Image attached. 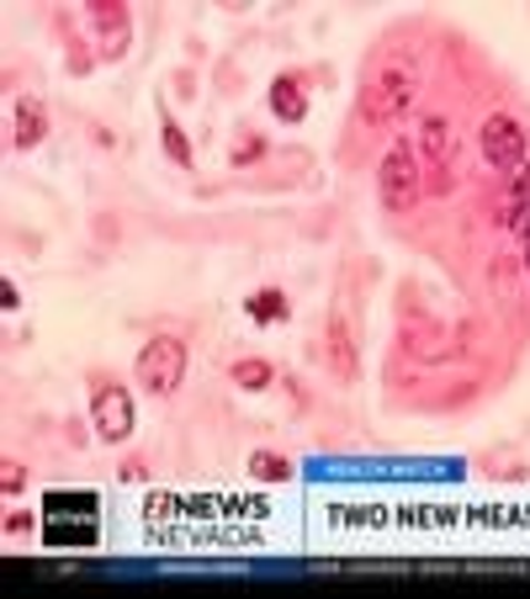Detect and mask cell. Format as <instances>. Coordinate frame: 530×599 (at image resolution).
Returning <instances> with one entry per match:
<instances>
[{"label":"cell","instance_id":"cell-12","mask_svg":"<svg viewBox=\"0 0 530 599\" xmlns=\"http://www.w3.org/2000/svg\"><path fill=\"white\" fill-rule=\"evenodd\" d=\"M244 313H249V324H261V329H271V324H287L292 318V303L282 287H255L249 292V303H244Z\"/></svg>","mask_w":530,"mask_h":599},{"label":"cell","instance_id":"cell-5","mask_svg":"<svg viewBox=\"0 0 530 599\" xmlns=\"http://www.w3.org/2000/svg\"><path fill=\"white\" fill-rule=\"evenodd\" d=\"M482 160L493 170H504V175H514V170L526 165V128H520V118L493 112V118L482 122Z\"/></svg>","mask_w":530,"mask_h":599},{"label":"cell","instance_id":"cell-20","mask_svg":"<svg viewBox=\"0 0 530 599\" xmlns=\"http://www.w3.org/2000/svg\"><path fill=\"white\" fill-rule=\"evenodd\" d=\"M32 526H38V520H32L27 509H11V515H6V536H27Z\"/></svg>","mask_w":530,"mask_h":599},{"label":"cell","instance_id":"cell-3","mask_svg":"<svg viewBox=\"0 0 530 599\" xmlns=\"http://www.w3.org/2000/svg\"><path fill=\"white\" fill-rule=\"evenodd\" d=\"M91 430L106 446H122L133 435V398L118 377H91Z\"/></svg>","mask_w":530,"mask_h":599},{"label":"cell","instance_id":"cell-19","mask_svg":"<svg viewBox=\"0 0 530 599\" xmlns=\"http://www.w3.org/2000/svg\"><path fill=\"white\" fill-rule=\"evenodd\" d=\"M22 488H27V467H22V461H0V494H6V499H17Z\"/></svg>","mask_w":530,"mask_h":599},{"label":"cell","instance_id":"cell-2","mask_svg":"<svg viewBox=\"0 0 530 599\" xmlns=\"http://www.w3.org/2000/svg\"><path fill=\"white\" fill-rule=\"evenodd\" d=\"M186 366H192V351H186V339L154 335L144 351H139V361H133V377H139V387H149L154 398H170L175 387L186 383Z\"/></svg>","mask_w":530,"mask_h":599},{"label":"cell","instance_id":"cell-10","mask_svg":"<svg viewBox=\"0 0 530 599\" xmlns=\"http://www.w3.org/2000/svg\"><path fill=\"white\" fill-rule=\"evenodd\" d=\"M271 112L282 122H303L308 118V91H303V74H276L271 80Z\"/></svg>","mask_w":530,"mask_h":599},{"label":"cell","instance_id":"cell-17","mask_svg":"<svg viewBox=\"0 0 530 599\" xmlns=\"http://www.w3.org/2000/svg\"><path fill=\"white\" fill-rule=\"evenodd\" d=\"M249 473L261 483H287L297 467H292V456H276V451H255L249 456Z\"/></svg>","mask_w":530,"mask_h":599},{"label":"cell","instance_id":"cell-1","mask_svg":"<svg viewBox=\"0 0 530 599\" xmlns=\"http://www.w3.org/2000/svg\"><path fill=\"white\" fill-rule=\"evenodd\" d=\"M425 196V170H419V154H414L404 139L383 154L377 165V202H383L387 217H409Z\"/></svg>","mask_w":530,"mask_h":599},{"label":"cell","instance_id":"cell-4","mask_svg":"<svg viewBox=\"0 0 530 599\" xmlns=\"http://www.w3.org/2000/svg\"><path fill=\"white\" fill-rule=\"evenodd\" d=\"M419 149H425V192H451V118L430 112L419 122Z\"/></svg>","mask_w":530,"mask_h":599},{"label":"cell","instance_id":"cell-23","mask_svg":"<svg viewBox=\"0 0 530 599\" xmlns=\"http://www.w3.org/2000/svg\"><path fill=\"white\" fill-rule=\"evenodd\" d=\"M122 478H128V483H139V478H149V473H144V461H122Z\"/></svg>","mask_w":530,"mask_h":599},{"label":"cell","instance_id":"cell-7","mask_svg":"<svg viewBox=\"0 0 530 599\" xmlns=\"http://www.w3.org/2000/svg\"><path fill=\"white\" fill-rule=\"evenodd\" d=\"M414 74L404 70H387L371 91H366V122H398L404 112H409V101H414Z\"/></svg>","mask_w":530,"mask_h":599},{"label":"cell","instance_id":"cell-13","mask_svg":"<svg viewBox=\"0 0 530 599\" xmlns=\"http://www.w3.org/2000/svg\"><path fill=\"white\" fill-rule=\"evenodd\" d=\"M49 547H101V520H43Z\"/></svg>","mask_w":530,"mask_h":599},{"label":"cell","instance_id":"cell-11","mask_svg":"<svg viewBox=\"0 0 530 599\" xmlns=\"http://www.w3.org/2000/svg\"><path fill=\"white\" fill-rule=\"evenodd\" d=\"M11 139H17V149H38L43 139H49V106L38 97H22L17 101V118H11Z\"/></svg>","mask_w":530,"mask_h":599},{"label":"cell","instance_id":"cell-14","mask_svg":"<svg viewBox=\"0 0 530 599\" xmlns=\"http://www.w3.org/2000/svg\"><path fill=\"white\" fill-rule=\"evenodd\" d=\"M160 144H165V160L175 170H196V149L192 139H186V128L170 118V112H160Z\"/></svg>","mask_w":530,"mask_h":599},{"label":"cell","instance_id":"cell-21","mask_svg":"<svg viewBox=\"0 0 530 599\" xmlns=\"http://www.w3.org/2000/svg\"><path fill=\"white\" fill-rule=\"evenodd\" d=\"M0 308H22V292H17V282H0Z\"/></svg>","mask_w":530,"mask_h":599},{"label":"cell","instance_id":"cell-6","mask_svg":"<svg viewBox=\"0 0 530 599\" xmlns=\"http://www.w3.org/2000/svg\"><path fill=\"white\" fill-rule=\"evenodd\" d=\"M324 361H329V372H335L339 387H350L361 377V351H356V335H350V318L345 313H329V324H324Z\"/></svg>","mask_w":530,"mask_h":599},{"label":"cell","instance_id":"cell-16","mask_svg":"<svg viewBox=\"0 0 530 599\" xmlns=\"http://www.w3.org/2000/svg\"><path fill=\"white\" fill-rule=\"evenodd\" d=\"M404 345H414L419 356H446V329H440V324H430V318H419V324H409V329H404Z\"/></svg>","mask_w":530,"mask_h":599},{"label":"cell","instance_id":"cell-22","mask_svg":"<svg viewBox=\"0 0 530 599\" xmlns=\"http://www.w3.org/2000/svg\"><path fill=\"white\" fill-rule=\"evenodd\" d=\"M64 435H70V446H85V440H91V435H85V425H80V419H64Z\"/></svg>","mask_w":530,"mask_h":599},{"label":"cell","instance_id":"cell-18","mask_svg":"<svg viewBox=\"0 0 530 599\" xmlns=\"http://www.w3.org/2000/svg\"><path fill=\"white\" fill-rule=\"evenodd\" d=\"M265 149H271V144H265V133H244L239 144L228 149V165H234V170L261 165V160H265Z\"/></svg>","mask_w":530,"mask_h":599},{"label":"cell","instance_id":"cell-15","mask_svg":"<svg viewBox=\"0 0 530 599\" xmlns=\"http://www.w3.org/2000/svg\"><path fill=\"white\" fill-rule=\"evenodd\" d=\"M228 383L244 387V393H265V387L276 383V366H271V361H261V356L234 361V366H228Z\"/></svg>","mask_w":530,"mask_h":599},{"label":"cell","instance_id":"cell-9","mask_svg":"<svg viewBox=\"0 0 530 599\" xmlns=\"http://www.w3.org/2000/svg\"><path fill=\"white\" fill-rule=\"evenodd\" d=\"M101 515V494H91V488H53V494H43V520H96Z\"/></svg>","mask_w":530,"mask_h":599},{"label":"cell","instance_id":"cell-8","mask_svg":"<svg viewBox=\"0 0 530 599\" xmlns=\"http://www.w3.org/2000/svg\"><path fill=\"white\" fill-rule=\"evenodd\" d=\"M85 17H91V27L101 32V59H106V64H118L122 53H128V38H133L128 6H122V0H91V6H85Z\"/></svg>","mask_w":530,"mask_h":599}]
</instances>
